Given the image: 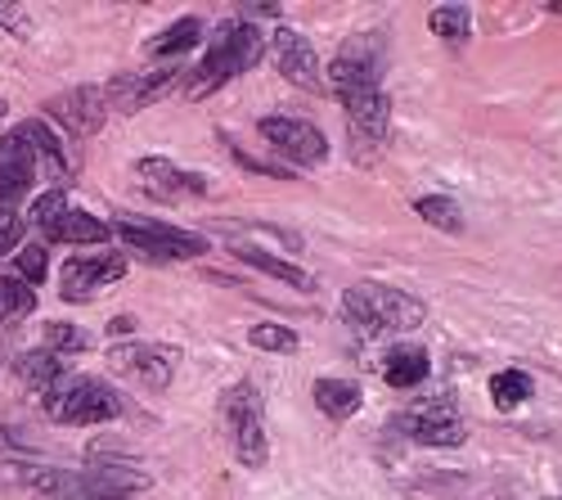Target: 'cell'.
<instances>
[{
  "instance_id": "1",
  "label": "cell",
  "mask_w": 562,
  "mask_h": 500,
  "mask_svg": "<svg viewBox=\"0 0 562 500\" xmlns=\"http://www.w3.org/2000/svg\"><path fill=\"white\" fill-rule=\"evenodd\" d=\"M36 180H50L59 190L72 180V154L50 122L27 118L0 135V212H19V199L36 190Z\"/></svg>"
},
{
  "instance_id": "2",
  "label": "cell",
  "mask_w": 562,
  "mask_h": 500,
  "mask_svg": "<svg viewBox=\"0 0 562 500\" xmlns=\"http://www.w3.org/2000/svg\"><path fill=\"white\" fill-rule=\"evenodd\" d=\"M266 55V32L257 23H244V19H229L212 32V45L199 68H190V86L184 96L199 100V96H212L225 81L244 77L248 68H257V59Z\"/></svg>"
},
{
  "instance_id": "3",
  "label": "cell",
  "mask_w": 562,
  "mask_h": 500,
  "mask_svg": "<svg viewBox=\"0 0 562 500\" xmlns=\"http://www.w3.org/2000/svg\"><path fill=\"white\" fill-rule=\"evenodd\" d=\"M342 315L351 334L360 338H383V334H405V330H418L424 325V302L392 289V285H379V280H364L356 289L342 293Z\"/></svg>"
},
{
  "instance_id": "4",
  "label": "cell",
  "mask_w": 562,
  "mask_h": 500,
  "mask_svg": "<svg viewBox=\"0 0 562 500\" xmlns=\"http://www.w3.org/2000/svg\"><path fill=\"white\" fill-rule=\"evenodd\" d=\"M383 68H387V36L379 27L356 32L338 45V55L324 68V86L338 100H356V96H369V90H383Z\"/></svg>"
},
{
  "instance_id": "5",
  "label": "cell",
  "mask_w": 562,
  "mask_h": 500,
  "mask_svg": "<svg viewBox=\"0 0 562 500\" xmlns=\"http://www.w3.org/2000/svg\"><path fill=\"white\" fill-rule=\"evenodd\" d=\"M221 429L234 446L244 469H261L270 460V437H266V401L257 384H234L229 392H221Z\"/></svg>"
},
{
  "instance_id": "6",
  "label": "cell",
  "mask_w": 562,
  "mask_h": 500,
  "mask_svg": "<svg viewBox=\"0 0 562 500\" xmlns=\"http://www.w3.org/2000/svg\"><path fill=\"white\" fill-rule=\"evenodd\" d=\"M41 405L55 424H113L122 415V397L104 379L77 375V370H68L50 392H45Z\"/></svg>"
},
{
  "instance_id": "7",
  "label": "cell",
  "mask_w": 562,
  "mask_h": 500,
  "mask_svg": "<svg viewBox=\"0 0 562 500\" xmlns=\"http://www.w3.org/2000/svg\"><path fill=\"white\" fill-rule=\"evenodd\" d=\"M113 235L135 248L145 262H194L203 257L212 244L194 231H176L167 221H149V216H117L113 221Z\"/></svg>"
},
{
  "instance_id": "8",
  "label": "cell",
  "mask_w": 562,
  "mask_h": 500,
  "mask_svg": "<svg viewBox=\"0 0 562 500\" xmlns=\"http://www.w3.org/2000/svg\"><path fill=\"white\" fill-rule=\"evenodd\" d=\"M396 433H405L418 446H463L468 442V420L459 411L454 392H432V397H418L409 411H401L392 420Z\"/></svg>"
},
{
  "instance_id": "9",
  "label": "cell",
  "mask_w": 562,
  "mask_h": 500,
  "mask_svg": "<svg viewBox=\"0 0 562 500\" xmlns=\"http://www.w3.org/2000/svg\"><path fill=\"white\" fill-rule=\"evenodd\" d=\"M257 135L266 141V149H274L289 167H319L329 158V141L324 131L306 118H293V113H270L257 122Z\"/></svg>"
},
{
  "instance_id": "10",
  "label": "cell",
  "mask_w": 562,
  "mask_h": 500,
  "mask_svg": "<svg viewBox=\"0 0 562 500\" xmlns=\"http://www.w3.org/2000/svg\"><path fill=\"white\" fill-rule=\"evenodd\" d=\"M184 73H190V68H139V73L113 77V81L104 86L109 113H139V109L167 100L171 90L184 86Z\"/></svg>"
},
{
  "instance_id": "11",
  "label": "cell",
  "mask_w": 562,
  "mask_h": 500,
  "mask_svg": "<svg viewBox=\"0 0 562 500\" xmlns=\"http://www.w3.org/2000/svg\"><path fill=\"white\" fill-rule=\"evenodd\" d=\"M342 113H347L351 154H356V158L379 154L383 141H387V122H392V100H387V90H369V96L342 100Z\"/></svg>"
},
{
  "instance_id": "12",
  "label": "cell",
  "mask_w": 562,
  "mask_h": 500,
  "mask_svg": "<svg viewBox=\"0 0 562 500\" xmlns=\"http://www.w3.org/2000/svg\"><path fill=\"white\" fill-rule=\"evenodd\" d=\"M126 276V257L122 253H95V257H68L64 276H59V293L64 302H90L100 289H113Z\"/></svg>"
},
{
  "instance_id": "13",
  "label": "cell",
  "mask_w": 562,
  "mask_h": 500,
  "mask_svg": "<svg viewBox=\"0 0 562 500\" xmlns=\"http://www.w3.org/2000/svg\"><path fill=\"white\" fill-rule=\"evenodd\" d=\"M270 59H274V73L302 86V90H324V68H319V55L315 45L293 32V27H274L270 32Z\"/></svg>"
},
{
  "instance_id": "14",
  "label": "cell",
  "mask_w": 562,
  "mask_h": 500,
  "mask_svg": "<svg viewBox=\"0 0 562 500\" xmlns=\"http://www.w3.org/2000/svg\"><path fill=\"white\" fill-rule=\"evenodd\" d=\"M64 135H95L104 122H109V100H104V86H77V90H64L45 104Z\"/></svg>"
},
{
  "instance_id": "15",
  "label": "cell",
  "mask_w": 562,
  "mask_h": 500,
  "mask_svg": "<svg viewBox=\"0 0 562 500\" xmlns=\"http://www.w3.org/2000/svg\"><path fill=\"white\" fill-rule=\"evenodd\" d=\"M113 356V366L131 379H139L145 388L162 392L171 384V370H176V352L171 347H158V343H122L109 352Z\"/></svg>"
},
{
  "instance_id": "16",
  "label": "cell",
  "mask_w": 562,
  "mask_h": 500,
  "mask_svg": "<svg viewBox=\"0 0 562 500\" xmlns=\"http://www.w3.org/2000/svg\"><path fill=\"white\" fill-rule=\"evenodd\" d=\"M135 176L145 180V190L158 195V199H199V195H207V176L180 171L167 158H139L135 163Z\"/></svg>"
},
{
  "instance_id": "17",
  "label": "cell",
  "mask_w": 562,
  "mask_h": 500,
  "mask_svg": "<svg viewBox=\"0 0 562 500\" xmlns=\"http://www.w3.org/2000/svg\"><path fill=\"white\" fill-rule=\"evenodd\" d=\"M229 253L239 257L244 266L261 270V276H274V280L293 285L297 293H311V289H315V276H311V270H302V266L289 262V257H274V253H266V248H257V244H229Z\"/></svg>"
},
{
  "instance_id": "18",
  "label": "cell",
  "mask_w": 562,
  "mask_h": 500,
  "mask_svg": "<svg viewBox=\"0 0 562 500\" xmlns=\"http://www.w3.org/2000/svg\"><path fill=\"white\" fill-rule=\"evenodd\" d=\"M14 375L32 388V392H50L64 375H68V360L59 356V352H50V347H32V352H19L14 356Z\"/></svg>"
},
{
  "instance_id": "19",
  "label": "cell",
  "mask_w": 562,
  "mask_h": 500,
  "mask_svg": "<svg viewBox=\"0 0 562 500\" xmlns=\"http://www.w3.org/2000/svg\"><path fill=\"white\" fill-rule=\"evenodd\" d=\"M109 235H113V225L109 221H100V216H90V212H81V208H64V216L55 221V231L45 235L50 244H72V248H81V244H109Z\"/></svg>"
},
{
  "instance_id": "20",
  "label": "cell",
  "mask_w": 562,
  "mask_h": 500,
  "mask_svg": "<svg viewBox=\"0 0 562 500\" xmlns=\"http://www.w3.org/2000/svg\"><path fill=\"white\" fill-rule=\"evenodd\" d=\"M428 370H432V356H428L424 347H414V343H396V347L387 352L383 379H387L396 392H409V388H418V384L428 379Z\"/></svg>"
},
{
  "instance_id": "21",
  "label": "cell",
  "mask_w": 562,
  "mask_h": 500,
  "mask_svg": "<svg viewBox=\"0 0 562 500\" xmlns=\"http://www.w3.org/2000/svg\"><path fill=\"white\" fill-rule=\"evenodd\" d=\"M360 401H364V392H360V384H351V379H319L315 384V405L329 420H351L356 411H360Z\"/></svg>"
},
{
  "instance_id": "22",
  "label": "cell",
  "mask_w": 562,
  "mask_h": 500,
  "mask_svg": "<svg viewBox=\"0 0 562 500\" xmlns=\"http://www.w3.org/2000/svg\"><path fill=\"white\" fill-rule=\"evenodd\" d=\"M199 41H203V23H199V19H180V23H171L162 36H154V41L145 45V55H149V59H176V55H184V51H194Z\"/></svg>"
},
{
  "instance_id": "23",
  "label": "cell",
  "mask_w": 562,
  "mask_h": 500,
  "mask_svg": "<svg viewBox=\"0 0 562 500\" xmlns=\"http://www.w3.org/2000/svg\"><path fill=\"white\" fill-rule=\"evenodd\" d=\"M36 311V289L19 276H0V325H14Z\"/></svg>"
},
{
  "instance_id": "24",
  "label": "cell",
  "mask_w": 562,
  "mask_h": 500,
  "mask_svg": "<svg viewBox=\"0 0 562 500\" xmlns=\"http://www.w3.org/2000/svg\"><path fill=\"white\" fill-rule=\"evenodd\" d=\"M531 392H536V384H531L527 370H499V375L491 379V401L499 405V411H518V405H522Z\"/></svg>"
},
{
  "instance_id": "25",
  "label": "cell",
  "mask_w": 562,
  "mask_h": 500,
  "mask_svg": "<svg viewBox=\"0 0 562 500\" xmlns=\"http://www.w3.org/2000/svg\"><path fill=\"white\" fill-rule=\"evenodd\" d=\"M414 212L424 216L428 225H437V231H446V235H459V231H463V212H459V203L446 199V195H424V199H414Z\"/></svg>"
},
{
  "instance_id": "26",
  "label": "cell",
  "mask_w": 562,
  "mask_h": 500,
  "mask_svg": "<svg viewBox=\"0 0 562 500\" xmlns=\"http://www.w3.org/2000/svg\"><path fill=\"white\" fill-rule=\"evenodd\" d=\"M428 27H432L441 41L463 45L468 32H473V10H468V5H437V10L428 14Z\"/></svg>"
},
{
  "instance_id": "27",
  "label": "cell",
  "mask_w": 562,
  "mask_h": 500,
  "mask_svg": "<svg viewBox=\"0 0 562 500\" xmlns=\"http://www.w3.org/2000/svg\"><path fill=\"white\" fill-rule=\"evenodd\" d=\"M64 208H68L64 190H45V195H36V203L27 208V225H36L41 235H50V231H55V221L64 216Z\"/></svg>"
},
{
  "instance_id": "28",
  "label": "cell",
  "mask_w": 562,
  "mask_h": 500,
  "mask_svg": "<svg viewBox=\"0 0 562 500\" xmlns=\"http://www.w3.org/2000/svg\"><path fill=\"white\" fill-rule=\"evenodd\" d=\"M45 347L59 352V356H72V352H86V347H90V334H86L81 325L50 321V325H45Z\"/></svg>"
},
{
  "instance_id": "29",
  "label": "cell",
  "mask_w": 562,
  "mask_h": 500,
  "mask_svg": "<svg viewBox=\"0 0 562 500\" xmlns=\"http://www.w3.org/2000/svg\"><path fill=\"white\" fill-rule=\"evenodd\" d=\"M248 343L257 347V352H297V330H289V325H252V334H248Z\"/></svg>"
},
{
  "instance_id": "30",
  "label": "cell",
  "mask_w": 562,
  "mask_h": 500,
  "mask_svg": "<svg viewBox=\"0 0 562 500\" xmlns=\"http://www.w3.org/2000/svg\"><path fill=\"white\" fill-rule=\"evenodd\" d=\"M45 270H50V257H45V248H41V244L19 248V280L41 285V280H45Z\"/></svg>"
},
{
  "instance_id": "31",
  "label": "cell",
  "mask_w": 562,
  "mask_h": 500,
  "mask_svg": "<svg viewBox=\"0 0 562 500\" xmlns=\"http://www.w3.org/2000/svg\"><path fill=\"white\" fill-rule=\"evenodd\" d=\"M23 231H27V216L23 212H0V257L14 253L23 244Z\"/></svg>"
},
{
  "instance_id": "32",
  "label": "cell",
  "mask_w": 562,
  "mask_h": 500,
  "mask_svg": "<svg viewBox=\"0 0 562 500\" xmlns=\"http://www.w3.org/2000/svg\"><path fill=\"white\" fill-rule=\"evenodd\" d=\"M0 27H5L10 36H19V41H27V36H32L27 10H19V5H0Z\"/></svg>"
},
{
  "instance_id": "33",
  "label": "cell",
  "mask_w": 562,
  "mask_h": 500,
  "mask_svg": "<svg viewBox=\"0 0 562 500\" xmlns=\"http://www.w3.org/2000/svg\"><path fill=\"white\" fill-rule=\"evenodd\" d=\"M0 451H27V442L19 433H10L5 424H0Z\"/></svg>"
},
{
  "instance_id": "34",
  "label": "cell",
  "mask_w": 562,
  "mask_h": 500,
  "mask_svg": "<svg viewBox=\"0 0 562 500\" xmlns=\"http://www.w3.org/2000/svg\"><path fill=\"white\" fill-rule=\"evenodd\" d=\"M5 113H10V104H5V100H0V118H5Z\"/></svg>"
}]
</instances>
